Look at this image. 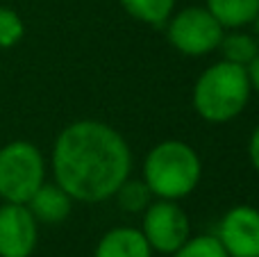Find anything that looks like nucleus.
I'll return each mask as SVG.
<instances>
[{
    "mask_svg": "<svg viewBox=\"0 0 259 257\" xmlns=\"http://www.w3.org/2000/svg\"><path fill=\"white\" fill-rule=\"evenodd\" d=\"M55 182L77 203L114 198L132 173V150L116 127L82 118L66 125L53 146Z\"/></svg>",
    "mask_w": 259,
    "mask_h": 257,
    "instance_id": "obj_1",
    "label": "nucleus"
},
{
    "mask_svg": "<svg viewBox=\"0 0 259 257\" xmlns=\"http://www.w3.org/2000/svg\"><path fill=\"white\" fill-rule=\"evenodd\" d=\"M202 178V162L191 144L180 139L159 141L148 150L141 180L155 198L182 200L196 191Z\"/></svg>",
    "mask_w": 259,
    "mask_h": 257,
    "instance_id": "obj_2",
    "label": "nucleus"
},
{
    "mask_svg": "<svg viewBox=\"0 0 259 257\" xmlns=\"http://www.w3.org/2000/svg\"><path fill=\"white\" fill-rule=\"evenodd\" d=\"M250 82L246 66L221 62L207 66L198 75L191 91V103L198 116L207 123H230L250 103Z\"/></svg>",
    "mask_w": 259,
    "mask_h": 257,
    "instance_id": "obj_3",
    "label": "nucleus"
},
{
    "mask_svg": "<svg viewBox=\"0 0 259 257\" xmlns=\"http://www.w3.org/2000/svg\"><path fill=\"white\" fill-rule=\"evenodd\" d=\"M46 182V159L30 141H9L0 148V198L25 205Z\"/></svg>",
    "mask_w": 259,
    "mask_h": 257,
    "instance_id": "obj_4",
    "label": "nucleus"
},
{
    "mask_svg": "<svg viewBox=\"0 0 259 257\" xmlns=\"http://www.w3.org/2000/svg\"><path fill=\"white\" fill-rule=\"evenodd\" d=\"M168 44L187 57H205L219 50L225 27L207 7H184L166 21Z\"/></svg>",
    "mask_w": 259,
    "mask_h": 257,
    "instance_id": "obj_5",
    "label": "nucleus"
},
{
    "mask_svg": "<svg viewBox=\"0 0 259 257\" xmlns=\"http://www.w3.org/2000/svg\"><path fill=\"white\" fill-rule=\"evenodd\" d=\"M141 214L143 221L139 230L155 253L173 255L191 237V221L178 200L155 198Z\"/></svg>",
    "mask_w": 259,
    "mask_h": 257,
    "instance_id": "obj_6",
    "label": "nucleus"
},
{
    "mask_svg": "<svg viewBox=\"0 0 259 257\" xmlns=\"http://www.w3.org/2000/svg\"><path fill=\"white\" fill-rule=\"evenodd\" d=\"M216 237L230 257H259V209L252 205L230 207Z\"/></svg>",
    "mask_w": 259,
    "mask_h": 257,
    "instance_id": "obj_7",
    "label": "nucleus"
},
{
    "mask_svg": "<svg viewBox=\"0 0 259 257\" xmlns=\"http://www.w3.org/2000/svg\"><path fill=\"white\" fill-rule=\"evenodd\" d=\"M39 239V223L21 203L0 205V257H30Z\"/></svg>",
    "mask_w": 259,
    "mask_h": 257,
    "instance_id": "obj_8",
    "label": "nucleus"
},
{
    "mask_svg": "<svg viewBox=\"0 0 259 257\" xmlns=\"http://www.w3.org/2000/svg\"><path fill=\"white\" fill-rule=\"evenodd\" d=\"M25 205L32 212V217L36 219V223L55 226V223H62L68 219L73 209V198L57 182H44Z\"/></svg>",
    "mask_w": 259,
    "mask_h": 257,
    "instance_id": "obj_9",
    "label": "nucleus"
},
{
    "mask_svg": "<svg viewBox=\"0 0 259 257\" xmlns=\"http://www.w3.org/2000/svg\"><path fill=\"white\" fill-rule=\"evenodd\" d=\"M94 257H152V248L139 228H112L100 237Z\"/></svg>",
    "mask_w": 259,
    "mask_h": 257,
    "instance_id": "obj_10",
    "label": "nucleus"
},
{
    "mask_svg": "<svg viewBox=\"0 0 259 257\" xmlns=\"http://www.w3.org/2000/svg\"><path fill=\"white\" fill-rule=\"evenodd\" d=\"M205 7L225 30H239L252 23L259 12V0H205Z\"/></svg>",
    "mask_w": 259,
    "mask_h": 257,
    "instance_id": "obj_11",
    "label": "nucleus"
},
{
    "mask_svg": "<svg viewBox=\"0 0 259 257\" xmlns=\"http://www.w3.org/2000/svg\"><path fill=\"white\" fill-rule=\"evenodd\" d=\"M219 50L225 62L248 66L259 55V39L255 34H250V32H246L243 27H239V30H225L223 39L219 44Z\"/></svg>",
    "mask_w": 259,
    "mask_h": 257,
    "instance_id": "obj_12",
    "label": "nucleus"
},
{
    "mask_svg": "<svg viewBox=\"0 0 259 257\" xmlns=\"http://www.w3.org/2000/svg\"><path fill=\"white\" fill-rule=\"evenodd\" d=\"M123 9L139 23L164 27L175 12V0H121Z\"/></svg>",
    "mask_w": 259,
    "mask_h": 257,
    "instance_id": "obj_13",
    "label": "nucleus"
},
{
    "mask_svg": "<svg viewBox=\"0 0 259 257\" xmlns=\"http://www.w3.org/2000/svg\"><path fill=\"white\" fill-rule=\"evenodd\" d=\"M114 198H116L118 207H121L123 212L137 214V212H143V209L155 200V196L150 194V189H148V185L143 180L127 178V180L118 187V191L114 194Z\"/></svg>",
    "mask_w": 259,
    "mask_h": 257,
    "instance_id": "obj_14",
    "label": "nucleus"
},
{
    "mask_svg": "<svg viewBox=\"0 0 259 257\" xmlns=\"http://www.w3.org/2000/svg\"><path fill=\"white\" fill-rule=\"evenodd\" d=\"M170 257H230L216 235L189 237Z\"/></svg>",
    "mask_w": 259,
    "mask_h": 257,
    "instance_id": "obj_15",
    "label": "nucleus"
},
{
    "mask_svg": "<svg viewBox=\"0 0 259 257\" xmlns=\"http://www.w3.org/2000/svg\"><path fill=\"white\" fill-rule=\"evenodd\" d=\"M25 34V23L14 9L0 7V48H14Z\"/></svg>",
    "mask_w": 259,
    "mask_h": 257,
    "instance_id": "obj_16",
    "label": "nucleus"
},
{
    "mask_svg": "<svg viewBox=\"0 0 259 257\" xmlns=\"http://www.w3.org/2000/svg\"><path fill=\"white\" fill-rule=\"evenodd\" d=\"M248 159H250L252 168L259 173V125L250 132V139H248Z\"/></svg>",
    "mask_w": 259,
    "mask_h": 257,
    "instance_id": "obj_17",
    "label": "nucleus"
},
{
    "mask_svg": "<svg viewBox=\"0 0 259 257\" xmlns=\"http://www.w3.org/2000/svg\"><path fill=\"white\" fill-rule=\"evenodd\" d=\"M246 73H248V82H250V89L259 94V55L246 66Z\"/></svg>",
    "mask_w": 259,
    "mask_h": 257,
    "instance_id": "obj_18",
    "label": "nucleus"
},
{
    "mask_svg": "<svg viewBox=\"0 0 259 257\" xmlns=\"http://www.w3.org/2000/svg\"><path fill=\"white\" fill-rule=\"evenodd\" d=\"M250 25H252V30H255V36L259 39V12L255 14V18H252V23H250Z\"/></svg>",
    "mask_w": 259,
    "mask_h": 257,
    "instance_id": "obj_19",
    "label": "nucleus"
}]
</instances>
